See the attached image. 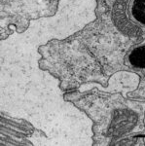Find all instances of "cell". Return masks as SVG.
<instances>
[{"instance_id": "cell-1", "label": "cell", "mask_w": 145, "mask_h": 146, "mask_svg": "<svg viewBox=\"0 0 145 146\" xmlns=\"http://www.w3.org/2000/svg\"><path fill=\"white\" fill-rule=\"evenodd\" d=\"M97 0H58L54 16L29 22L0 42V108L40 129L54 145H92L93 121L65 101L60 80L39 67V46L65 39L97 20Z\"/></svg>"}, {"instance_id": "cell-2", "label": "cell", "mask_w": 145, "mask_h": 146, "mask_svg": "<svg viewBox=\"0 0 145 146\" xmlns=\"http://www.w3.org/2000/svg\"><path fill=\"white\" fill-rule=\"evenodd\" d=\"M130 62L135 67L145 68V47L135 48L130 53Z\"/></svg>"}, {"instance_id": "cell-3", "label": "cell", "mask_w": 145, "mask_h": 146, "mask_svg": "<svg viewBox=\"0 0 145 146\" xmlns=\"http://www.w3.org/2000/svg\"><path fill=\"white\" fill-rule=\"evenodd\" d=\"M132 13L137 22L145 25V0H134Z\"/></svg>"}]
</instances>
